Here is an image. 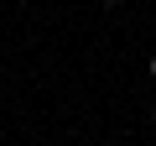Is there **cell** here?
<instances>
[{
	"mask_svg": "<svg viewBox=\"0 0 156 146\" xmlns=\"http://www.w3.org/2000/svg\"><path fill=\"white\" fill-rule=\"evenodd\" d=\"M151 78H156V57H151Z\"/></svg>",
	"mask_w": 156,
	"mask_h": 146,
	"instance_id": "obj_1",
	"label": "cell"
},
{
	"mask_svg": "<svg viewBox=\"0 0 156 146\" xmlns=\"http://www.w3.org/2000/svg\"><path fill=\"white\" fill-rule=\"evenodd\" d=\"M104 5H120V0H104Z\"/></svg>",
	"mask_w": 156,
	"mask_h": 146,
	"instance_id": "obj_2",
	"label": "cell"
},
{
	"mask_svg": "<svg viewBox=\"0 0 156 146\" xmlns=\"http://www.w3.org/2000/svg\"><path fill=\"white\" fill-rule=\"evenodd\" d=\"M151 120H156V104H151Z\"/></svg>",
	"mask_w": 156,
	"mask_h": 146,
	"instance_id": "obj_3",
	"label": "cell"
}]
</instances>
